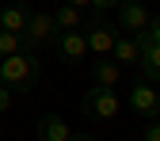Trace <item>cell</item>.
<instances>
[{"label":"cell","instance_id":"cell-1","mask_svg":"<svg viewBox=\"0 0 160 141\" xmlns=\"http://www.w3.org/2000/svg\"><path fill=\"white\" fill-rule=\"evenodd\" d=\"M38 76H42V65H38L34 53H15L8 61H0V84L12 88V92H31L38 84Z\"/></svg>","mask_w":160,"mask_h":141},{"label":"cell","instance_id":"cell-2","mask_svg":"<svg viewBox=\"0 0 160 141\" xmlns=\"http://www.w3.org/2000/svg\"><path fill=\"white\" fill-rule=\"evenodd\" d=\"M118 111H122V99L114 95V88H88L84 95H80V114L92 118V122H111V118H118Z\"/></svg>","mask_w":160,"mask_h":141},{"label":"cell","instance_id":"cell-3","mask_svg":"<svg viewBox=\"0 0 160 141\" xmlns=\"http://www.w3.org/2000/svg\"><path fill=\"white\" fill-rule=\"evenodd\" d=\"M84 38H88V50L92 53H99V57H111V50H114V42L122 38V31H118L107 15H88V23H84Z\"/></svg>","mask_w":160,"mask_h":141},{"label":"cell","instance_id":"cell-4","mask_svg":"<svg viewBox=\"0 0 160 141\" xmlns=\"http://www.w3.org/2000/svg\"><path fill=\"white\" fill-rule=\"evenodd\" d=\"M57 23H53V12H31V23L23 31V50L34 53V50H46L57 42Z\"/></svg>","mask_w":160,"mask_h":141},{"label":"cell","instance_id":"cell-5","mask_svg":"<svg viewBox=\"0 0 160 141\" xmlns=\"http://www.w3.org/2000/svg\"><path fill=\"white\" fill-rule=\"evenodd\" d=\"M130 111L137 118H149V122H156L160 118V88L156 84H145V80H137V84L130 88Z\"/></svg>","mask_w":160,"mask_h":141},{"label":"cell","instance_id":"cell-6","mask_svg":"<svg viewBox=\"0 0 160 141\" xmlns=\"http://www.w3.org/2000/svg\"><path fill=\"white\" fill-rule=\"evenodd\" d=\"M53 53H57V61H65V65H80L88 57V38H84V31H61L57 42H53Z\"/></svg>","mask_w":160,"mask_h":141},{"label":"cell","instance_id":"cell-7","mask_svg":"<svg viewBox=\"0 0 160 141\" xmlns=\"http://www.w3.org/2000/svg\"><path fill=\"white\" fill-rule=\"evenodd\" d=\"M149 23H152V15H149V8L141 0H122L118 4V31L141 34V31H149Z\"/></svg>","mask_w":160,"mask_h":141},{"label":"cell","instance_id":"cell-8","mask_svg":"<svg viewBox=\"0 0 160 141\" xmlns=\"http://www.w3.org/2000/svg\"><path fill=\"white\" fill-rule=\"evenodd\" d=\"M34 133H38V141H72V130L61 114H42L34 122Z\"/></svg>","mask_w":160,"mask_h":141},{"label":"cell","instance_id":"cell-9","mask_svg":"<svg viewBox=\"0 0 160 141\" xmlns=\"http://www.w3.org/2000/svg\"><path fill=\"white\" fill-rule=\"evenodd\" d=\"M31 23V4H8V8H0V31H8V34H23Z\"/></svg>","mask_w":160,"mask_h":141},{"label":"cell","instance_id":"cell-10","mask_svg":"<svg viewBox=\"0 0 160 141\" xmlns=\"http://www.w3.org/2000/svg\"><path fill=\"white\" fill-rule=\"evenodd\" d=\"M111 61L122 69V65H141V42H137V34H126L118 38L114 50H111Z\"/></svg>","mask_w":160,"mask_h":141},{"label":"cell","instance_id":"cell-11","mask_svg":"<svg viewBox=\"0 0 160 141\" xmlns=\"http://www.w3.org/2000/svg\"><path fill=\"white\" fill-rule=\"evenodd\" d=\"M92 80H95V88H114L118 80H122V69H118L111 57H99L92 65Z\"/></svg>","mask_w":160,"mask_h":141},{"label":"cell","instance_id":"cell-12","mask_svg":"<svg viewBox=\"0 0 160 141\" xmlns=\"http://www.w3.org/2000/svg\"><path fill=\"white\" fill-rule=\"evenodd\" d=\"M141 73H145V84H160V46L141 50Z\"/></svg>","mask_w":160,"mask_h":141},{"label":"cell","instance_id":"cell-13","mask_svg":"<svg viewBox=\"0 0 160 141\" xmlns=\"http://www.w3.org/2000/svg\"><path fill=\"white\" fill-rule=\"evenodd\" d=\"M53 23H57V31H80V23H84V12L72 8V4H61V8L53 12Z\"/></svg>","mask_w":160,"mask_h":141},{"label":"cell","instance_id":"cell-14","mask_svg":"<svg viewBox=\"0 0 160 141\" xmlns=\"http://www.w3.org/2000/svg\"><path fill=\"white\" fill-rule=\"evenodd\" d=\"M15 53H23V34L0 31V61H8V57H15Z\"/></svg>","mask_w":160,"mask_h":141},{"label":"cell","instance_id":"cell-15","mask_svg":"<svg viewBox=\"0 0 160 141\" xmlns=\"http://www.w3.org/2000/svg\"><path fill=\"white\" fill-rule=\"evenodd\" d=\"M118 4H122V0H92V12H95V15H107V12H114Z\"/></svg>","mask_w":160,"mask_h":141},{"label":"cell","instance_id":"cell-16","mask_svg":"<svg viewBox=\"0 0 160 141\" xmlns=\"http://www.w3.org/2000/svg\"><path fill=\"white\" fill-rule=\"evenodd\" d=\"M145 38H149V46H160V15H152V23H149Z\"/></svg>","mask_w":160,"mask_h":141},{"label":"cell","instance_id":"cell-17","mask_svg":"<svg viewBox=\"0 0 160 141\" xmlns=\"http://www.w3.org/2000/svg\"><path fill=\"white\" fill-rule=\"evenodd\" d=\"M12 99H15V92L0 84V114H8V111H12Z\"/></svg>","mask_w":160,"mask_h":141},{"label":"cell","instance_id":"cell-18","mask_svg":"<svg viewBox=\"0 0 160 141\" xmlns=\"http://www.w3.org/2000/svg\"><path fill=\"white\" fill-rule=\"evenodd\" d=\"M137 141H160V118H156V122H149V130L137 137Z\"/></svg>","mask_w":160,"mask_h":141},{"label":"cell","instance_id":"cell-19","mask_svg":"<svg viewBox=\"0 0 160 141\" xmlns=\"http://www.w3.org/2000/svg\"><path fill=\"white\" fill-rule=\"evenodd\" d=\"M65 4H72V8H80V12H92V0H65Z\"/></svg>","mask_w":160,"mask_h":141},{"label":"cell","instance_id":"cell-20","mask_svg":"<svg viewBox=\"0 0 160 141\" xmlns=\"http://www.w3.org/2000/svg\"><path fill=\"white\" fill-rule=\"evenodd\" d=\"M72 141H95L92 133H72Z\"/></svg>","mask_w":160,"mask_h":141},{"label":"cell","instance_id":"cell-21","mask_svg":"<svg viewBox=\"0 0 160 141\" xmlns=\"http://www.w3.org/2000/svg\"><path fill=\"white\" fill-rule=\"evenodd\" d=\"M0 8H4V4H0Z\"/></svg>","mask_w":160,"mask_h":141}]
</instances>
